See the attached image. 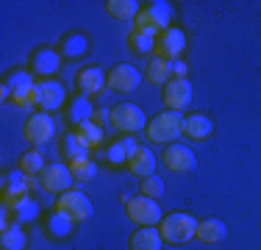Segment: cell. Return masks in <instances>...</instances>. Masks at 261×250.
Returning <instances> with one entry per match:
<instances>
[{
    "label": "cell",
    "mask_w": 261,
    "mask_h": 250,
    "mask_svg": "<svg viewBox=\"0 0 261 250\" xmlns=\"http://www.w3.org/2000/svg\"><path fill=\"white\" fill-rule=\"evenodd\" d=\"M184 122L186 117L181 114V111H161V114H156L150 122H147V139L150 142H159V145H170L172 139H178V136L184 134Z\"/></svg>",
    "instance_id": "obj_1"
},
{
    "label": "cell",
    "mask_w": 261,
    "mask_h": 250,
    "mask_svg": "<svg viewBox=\"0 0 261 250\" xmlns=\"http://www.w3.org/2000/svg\"><path fill=\"white\" fill-rule=\"evenodd\" d=\"M161 239L170 242V245H186L189 239L197 236V220L192 214H184V211H175V214L164 217L159 225Z\"/></svg>",
    "instance_id": "obj_2"
},
{
    "label": "cell",
    "mask_w": 261,
    "mask_h": 250,
    "mask_svg": "<svg viewBox=\"0 0 261 250\" xmlns=\"http://www.w3.org/2000/svg\"><path fill=\"white\" fill-rule=\"evenodd\" d=\"M170 20H172V6L164 3V0H156V3H150L147 9H142L134 22H136V31L159 36L170 28Z\"/></svg>",
    "instance_id": "obj_3"
},
{
    "label": "cell",
    "mask_w": 261,
    "mask_h": 250,
    "mask_svg": "<svg viewBox=\"0 0 261 250\" xmlns=\"http://www.w3.org/2000/svg\"><path fill=\"white\" fill-rule=\"evenodd\" d=\"M125 214H128V220L136 222L139 228H156V225H161V220H164L159 200L145 197V195L130 197L125 203Z\"/></svg>",
    "instance_id": "obj_4"
},
{
    "label": "cell",
    "mask_w": 261,
    "mask_h": 250,
    "mask_svg": "<svg viewBox=\"0 0 261 250\" xmlns=\"http://www.w3.org/2000/svg\"><path fill=\"white\" fill-rule=\"evenodd\" d=\"M56 211L67 214L72 222H84V220H89V217L95 214V206H92V200L81 189H70V192H64V195H59V200H56Z\"/></svg>",
    "instance_id": "obj_5"
},
{
    "label": "cell",
    "mask_w": 261,
    "mask_h": 250,
    "mask_svg": "<svg viewBox=\"0 0 261 250\" xmlns=\"http://www.w3.org/2000/svg\"><path fill=\"white\" fill-rule=\"evenodd\" d=\"M111 125L128 136V134H136V131L147 128V120H145V111L136 103H120L111 109Z\"/></svg>",
    "instance_id": "obj_6"
},
{
    "label": "cell",
    "mask_w": 261,
    "mask_h": 250,
    "mask_svg": "<svg viewBox=\"0 0 261 250\" xmlns=\"http://www.w3.org/2000/svg\"><path fill=\"white\" fill-rule=\"evenodd\" d=\"M39 181H42V189L50 192V195H64V192H70L72 184H75V178H72V172H70V164H61V161L47 164L45 170H42Z\"/></svg>",
    "instance_id": "obj_7"
},
{
    "label": "cell",
    "mask_w": 261,
    "mask_h": 250,
    "mask_svg": "<svg viewBox=\"0 0 261 250\" xmlns=\"http://www.w3.org/2000/svg\"><path fill=\"white\" fill-rule=\"evenodd\" d=\"M9 86H11V103L17 109H31L36 106V81L31 72H14L9 78Z\"/></svg>",
    "instance_id": "obj_8"
},
{
    "label": "cell",
    "mask_w": 261,
    "mask_h": 250,
    "mask_svg": "<svg viewBox=\"0 0 261 250\" xmlns=\"http://www.w3.org/2000/svg\"><path fill=\"white\" fill-rule=\"evenodd\" d=\"M22 131H25V139L31 145H47L56 136V122L47 111H36V114H31L25 120V128Z\"/></svg>",
    "instance_id": "obj_9"
},
{
    "label": "cell",
    "mask_w": 261,
    "mask_h": 250,
    "mask_svg": "<svg viewBox=\"0 0 261 250\" xmlns=\"http://www.w3.org/2000/svg\"><path fill=\"white\" fill-rule=\"evenodd\" d=\"M186 50V34L181 28H167L164 34L156 36V53L164 61H178Z\"/></svg>",
    "instance_id": "obj_10"
},
{
    "label": "cell",
    "mask_w": 261,
    "mask_h": 250,
    "mask_svg": "<svg viewBox=\"0 0 261 250\" xmlns=\"http://www.w3.org/2000/svg\"><path fill=\"white\" fill-rule=\"evenodd\" d=\"M64 97H67V92H64V86H61L59 81L45 78V81L36 84V106H39L42 111H47V114L56 111V109H61Z\"/></svg>",
    "instance_id": "obj_11"
},
{
    "label": "cell",
    "mask_w": 261,
    "mask_h": 250,
    "mask_svg": "<svg viewBox=\"0 0 261 250\" xmlns=\"http://www.w3.org/2000/svg\"><path fill=\"white\" fill-rule=\"evenodd\" d=\"M164 103L170 111H184L192 103V84L189 78H172L164 86Z\"/></svg>",
    "instance_id": "obj_12"
},
{
    "label": "cell",
    "mask_w": 261,
    "mask_h": 250,
    "mask_svg": "<svg viewBox=\"0 0 261 250\" xmlns=\"http://www.w3.org/2000/svg\"><path fill=\"white\" fill-rule=\"evenodd\" d=\"M142 84V72L134 64H117L109 72V86L114 92H134Z\"/></svg>",
    "instance_id": "obj_13"
},
{
    "label": "cell",
    "mask_w": 261,
    "mask_h": 250,
    "mask_svg": "<svg viewBox=\"0 0 261 250\" xmlns=\"http://www.w3.org/2000/svg\"><path fill=\"white\" fill-rule=\"evenodd\" d=\"M164 164L170 167L172 172H189L197 167V159L186 145H175V142H172V145H167V150H164Z\"/></svg>",
    "instance_id": "obj_14"
},
{
    "label": "cell",
    "mask_w": 261,
    "mask_h": 250,
    "mask_svg": "<svg viewBox=\"0 0 261 250\" xmlns=\"http://www.w3.org/2000/svg\"><path fill=\"white\" fill-rule=\"evenodd\" d=\"M106 84H109V78H106V72L100 67H89V70L78 72V92L84 97H92V95H100L106 89Z\"/></svg>",
    "instance_id": "obj_15"
},
{
    "label": "cell",
    "mask_w": 261,
    "mask_h": 250,
    "mask_svg": "<svg viewBox=\"0 0 261 250\" xmlns=\"http://www.w3.org/2000/svg\"><path fill=\"white\" fill-rule=\"evenodd\" d=\"M128 170L134 175H139V178H150V175H156V156H153L150 147L139 145L134 156H130L128 161Z\"/></svg>",
    "instance_id": "obj_16"
},
{
    "label": "cell",
    "mask_w": 261,
    "mask_h": 250,
    "mask_svg": "<svg viewBox=\"0 0 261 250\" xmlns=\"http://www.w3.org/2000/svg\"><path fill=\"white\" fill-rule=\"evenodd\" d=\"M136 150H139V142L130 139V136H125V139H117L114 145L106 147V159H109V164L122 167V164H128V161H130V156H134Z\"/></svg>",
    "instance_id": "obj_17"
},
{
    "label": "cell",
    "mask_w": 261,
    "mask_h": 250,
    "mask_svg": "<svg viewBox=\"0 0 261 250\" xmlns=\"http://www.w3.org/2000/svg\"><path fill=\"white\" fill-rule=\"evenodd\" d=\"M59 67H61L59 50H50V47L36 50V56H34V72H36V75H45V78H50L53 72H59Z\"/></svg>",
    "instance_id": "obj_18"
},
{
    "label": "cell",
    "mask_w": 261,
    "mask_h": 250,
    "mask_svg": "<svg viewBox=\"0 0 261 250\" xmlns=\"http://www.w3.org/2000/svg\"><path fill=\"white\" fill-rule=\"evenodd\" d=\"M164 239H161L159 228H139L130 236V250H161Z\"/></svg>",
    "instance_id": "obj_19"
},
{
    "label": "cell",
    "mask_w": 261,
    "mask_h": 250,
    "mask_svg": "<svg viewBox=\"0 0 261 250\" xmlns=\"http://www.w3.org/2000/svg\"><path fill=\"white\" fill-rule=\"evenodd\" d=\"M228 234L225 222L222 220H200L197 222V239L206 242V245H217V242H222Z\"/></svg>",
    "instance_id": "obj_20"
},
{
    "label": "cell",
    "mask_w": 261,
    "mask_h": 250,
    "mask_svg": "<svg viewBox=\"0 0 261 250\" xmlns=\"http://www.w3.org/2000/svg\"><path fill=\"white\" fill-rule=\"evenodd\" d=\"M211 131H214V122H211L206 114H192V117H186V122H184V134L189 136V139H208Z\"/></svg>",
    "instance_id": "obj_21"
},
{
    "label": "cell",
    "mask_w": 261,
    "mask_h": 250,
    "mask_svg": "<svg viewBox=\"0 0 261 250\" xmlns=\"http://www.w3.org/2000/svg\"><path fill=\"white\" fill-rule=\"evenodd\" d=\"M106 11H109L114 20H136L139 17V11H142V6L136 3V0H109L106 3Z\"/></svg>",
    "instance_id": "obj_22"
},
{
    "label": "cell",
    "mask_w": 261,
    "mask_h": 250,
    "mask_svg": "<svg viewBox=\"0 0 261 250\" xmlns=\"http://www.w3.org/2000/svg\"><path fill=\"white\" fill-rule=\"evenodd\" d=\"M25 245H28V236L20 222L3 228V234H0V247L3 250H25Z\"/></svg>",
    "instance_id": "obj_23"
},
{
    "label": "cell",
    "mask_w": 261,
    "mask_h": 250,
    "mask_svg": "<svg viewBox=\"0 0 261 250\" xmlns=\"http://www.w3.org/2000/svg\"><path fill=\"white\" fill-rule=\"evenodd\" d=\"M92 117H95V106H92V100L84 97V95H78V97L70 103V122L78 128V125L89 122Z\"/></svg>",
    "instance_id": "obj_24"
},
{
    "label": "cell",
    "mask_w": 261,
    "mask_h": 250,
    "mask_svg": "<svg viewBox=\"0 0 261 250\" xmlns=\"http://www.w3.org/2000/svg\"><path fill=\"white\" fill-rule=\"evenodd\" d=\"M145 78L150 84H170L172 81V61H164V59H153L145 70Z\"/></svg>",
    "instance_id": "obj_25"
},
{
    "label": "cell",
    "mask_w": 261,
    "mask_h": 250,
    "mask_svg": "<svg viewBox=\"0 0 261 250\" xmlns=\"http://www.w3.org/2000/svg\"><path fill=\"white\" fill-rule=\"evenodd\" d=\"M72 228H75V222L67 214H61V211H53L47 217V231H50V236H56V239H67L72 234Z\"/></svg>",
    "instance_id": "obj_26"
},
{
    "label": "cell",
    "mask_w": 261,
    "mask_h": 250,
    "mask_svg": "<svg viewBox=\"0 0 261 250\" xmlns=\"http://www.w3.org/2000/svg\"><path fill=\"white\" fill-rule=\"evenodd\" d=\"M70 172H72V178H75V184H89L97 175V164L89 156H86V159H75V161H70Z\"/></svg>",
    "instance_id": "obj_27"
},
{
    "label": "cell",
    "mask_w": 261,
    "mask_h": 250,
    "mask_svg": "<svg viewBox=\"0 0 261 250\" xmlns=\"http://www.w3.org/2000/svg\"><path fill=\"white\" fill-rule=\"evenodd\" d=\"M75 134H78V139L84 142V145L89 147V150H95V147L103 145V128H100L97 122H92V120L84 122V125H78Z\"/></svg>",
    "instance_id": "obj_28"
},
{
    "label": "cell",
    "mask_w": 261,
    "mask_h": 250,
    "mask_svg": "<svg viewBox=\"0 0 261 250\" xmlns=\"http://www.w3.org/2000/svg\"><path fill=\"white\" fill-rule=\"evenodd\" d=\"M45 156H42V150H28L25 156L20 159V170L25 175H42V170H45Z\"/></svg>",
    "instance_id": "obj_29"
},
{
    "label": "cell",
    "mask_w": 261,
    "mask_h": 250,
    "mask_svg": "<svg viewBox=\"0 0 261 250\" xmlns=\"http://www.w3.org/2000/svg\"><path fill=\"white\" fill-rule=\"evenodd\" d=\"M9 209H14V214H17V222H31V220H36L39 217V203H34L31 197H22V200H17L14 206H9Z\"/></svg>",
    "instance_id": "obj_30"
},
{
    "label": "cell",
    "mask_w": 261,
    "mask_h": 250,
    "mask_svg": "<svg viewBox=\"0 0 261 250\" xmlns=\"http://www.w3.org/2000/svg\"><path fill=\"white\" fill-rule=\"evenodd\" d=\"M128 45L134 47L136 53H150V50H156V36L134 28V31H130V36H128Z\"/></svg>",
    "instance_id": "obj_31"
},
{
    "label": "cell",
    "mask_w": 261,
    "mask_h": 250,
    "mask_svg": "<svg viewBox=\"0 0 261 250\" xmlns=\"http://www.w3.org/2000/svg\"><path fill=\"white\" fill-rule=\"evenodd\" d=\"M89 156V147L78 139V134H70L64 139V159L67 161H75V159H86Z\"/></svg>",
    "instance_id": "obj_32"
},
{
    "label": "cell",
    "mask_w": 261,
    "mask_h": 250,
    "mask_svg": "<svg viewBox=\"0 0 261 250\" xmlns=\"http://www.w3.org/2000/svg\"><path fill=\"white\" fill-rule=\"evenodd\" d=\"M86 47H89V42H86V36L84 34H72V36H67L64 39V56H70V59H75V56H84L86 53Z\"/></svg>",
    "instance_id": "obj_33"
},
{
    "label": "cell",
    "mask_w": 261,
    "mask_h": 250,
    "mask_svg": "<svg viewBox=\"0 0 261 250\" xmlns=\"http://www.w3.org/2000/svg\"><path fill=\"white\" fill-rule=\"evenodd\" d=\"M142 195H145V197H153V200H159L161 195H164V181H161L159 175L142 178Z\"/></svg>",
    "instance_id": "obj_34"
},
{
    "label": "cell",
    "mask_w": 261,
    "mask_h": 250,
    "mask_svg": "<svg viewBox=\"0 0 261 250\" xmlns=\"http://www.w3.org/2000/svg\"><path fill=\"white\" fill-rule=\"evenodd\" d=\"M92 122H97L103 128V125L111 122V109H95V117H92Z\"/></svg>",
    "instance_id": "obj_35"
},
{
    "label": "cell",
    "mask_w": 261,
    "mask_h": 250,
    "mask_svg": "<svg viewBox=\"0 0 261 250\" xmlns=\"http://www.w3.org/2000/svg\"><path fill=\"white\" fill-rule=\"evenodd\" d=\"M172 78H186V64H184L181 59L172 61Z\"/></svg>",
    "instance_id": "obj_36"
},
{
    "label": "cell",
    "mask_w": 261,
    "mask_h": 250,
    "mask_svg": "<svg viewBox=\"0 0 261 250\" xmlns=\"http://www.w3.org/2000/svg\"><path fill=\"white\" fill-rule=\"evenodd\" d=\"M0 97H3V100H11V86H9V81L0 86Z\"/></svg>",
    "instance_id": "obj_37"
}]
</instances>
